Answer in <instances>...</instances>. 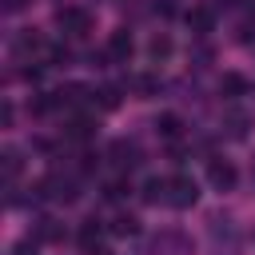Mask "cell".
Wrapping results in <instances>:
<instances>
[{"label": "cell", "mask_w": 255, "mask_h": 255, "mask_svg": "<svg viewBox=\"0 0 255 255\" xmlns=\"http://www.w3.org/2000/svg\"><path fill=\"white\" fill-rule=\"evenodd\" d=\"M211 179H215V183H219V187H227V183H231V179H235V171H231V167H227V163H215V167H211Z\"/></svg>", "instance_id": "cell-1"}, {"label": "cell", "mask_w": 255, "mask_h": 255, "mask_svg": "<svg viewBox=\"0 0 255 255\" xmlns=\"http://www.w3.org/2000/svg\"><path fill=\"white\" fill-rule=\"evenodd\" d=\"M112 48L124 56V52H131V40H128V36H116V40H112Z\"/></svg>", "instance_id": "cell-2"}, {"label": "cell", "mask_w": 255, "mask_h": 255, "mask_svg": "<svg viewBox=\"0 0 255 255\" xmlns=\"http://www.w3.org/2000/svg\"><path fill=\"white\" fill-rule=\"evenodd\" d=\"M163 131L175 135V131H179V120H175V116H163Z\"/></svg>", "instance_id": "cell-3"}]
</instances>
